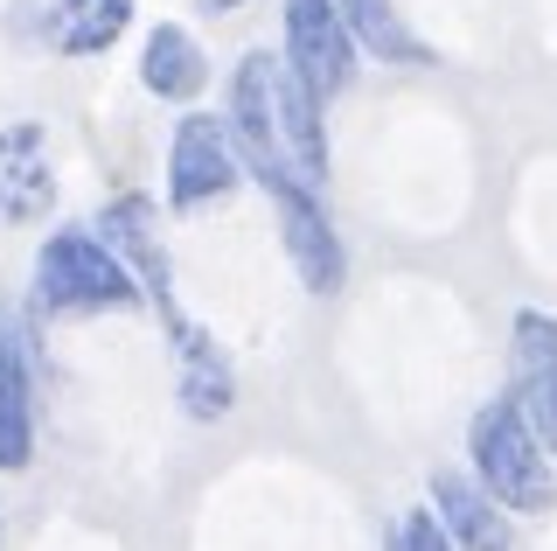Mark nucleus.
<instances>
[{
    "label": "nucleus",
    "instance_id": "nucleus-3",
    "mask_svg": "<svg viewBox=\"0 0 557 551\" xmlns=\"http://www.w3.org/2000/svg\"><path fill=\"white\" fill-rule=\"evenodd\" d=\"M467 454H474V489L495 510H550V454L530 440L509 399H487L467 426Z\"/></svg>",
    "mask_w": 557,
    "mask_h": 551
},
{
    "label": "nucleus",
    "instance_id": "nucleus-8",
    "mask_svg": "<svg viewBox=\"0 0 557 551\" xmlns=\"http://www.w3.org/2000/svg\"><path fill=\"white\" fill-rule=\"evenodd\" d=\"M98 245L133 272L139 294L161 307V315H174V266H168V245H161V210H153L147 196H112L104 203Z\"/></svg>",
    "mask_w": 557,
    "mask_h": 551
},
{
    "label": "nucleus",
    "instance_id": "nucleus-1",
    "mask_svg": "<svg viewBox=\"0 0 557 551\" xmlns=\"http://www.w3.org/2000/svg\"><path fill=\"white\" fill-rule=\"evenodd\" d=\"M231 147L244 161V175H293L307 188H321L327 175V133H321V106L293 84V71L258 49V57L237 63L231 77Z\"/></svg>",
    "mask_w": 557,
    "mask_h": 551
},
{
    "label": "nucleus",
    "instance_id": "nucleus-9",
    "mask_svg": "<svg viewBox=\"0 0 557 551\" xmlns=\"http://www.w3.org/2000/svg\"><path fill=\"white\" fill-rule=\"evenodd\" d=\"M168 321V342H174V377H182V412L188 419H223L237 399V370H231V356L216 350V335L196 329V321L174 307Z\"/></svg>",
    "mask_w": 557,
    "mask_h": 551
},
{
    "label": "nucleus",
    "instance_id": "nucleus-12",
    "mask_svg": "<svg viewBox=\"0 0 557 551\" xmlns=\"http://www.w3.org/2000/svg\"><path fill=\"white\" fill-rule=\"evenodd\" d=\"M432 516L453 551H516V530L467 475H432Z\"/></svg>",
    "mask_w": 557,
    "mask_h": 551
},
{
    "label": "nucleus",
    "instance_id": "nucleus-6",
    "mask_svg": "<svg viewBox=\"0 0 557 551\" xmlns=\"http://www.w3.org/2000/svg\"><path fill=\"white\" fill-rule=\"evenodd\" d=\"M265 196L278 210V237H286V258H293V272H300V286L307 294H335L342 272H348V252H342L335 223L321 210V188H307L293 175H265Z\"/></svg>",
    "mask_w": 557,
    "mask_h": 551
},
{
    "label": "nucleus",
    "instance_id": "nucleus-16",
    "mask_svg": "<svg viewBox=\"0 0 557 551\" xmlns=\"http://www.w3.org/2000/svg\"><path fill=\"white\" fill-rule=\"evenodd\" d=\"M397 551H453V544H446V530H440L432 510H411L405 524H397Z\"/></svg>",
    "mask_w": 557,
    "mask_h": 551
},
{
    "label": "nucleus",
    "instance_id": "nucleus-4",
    "mask_svg": "<svg viewBox=\"0 0 557 551\" xmlns=\"http://www.w3.org/2000/svg\"><path fill=\"white\" fill-rule=\"evenodd\" d=\"M293 71V84L313 98V106H327L335 91H348V77H356V42H348L342 28V8L335 0H286V57H278Z\"/></svg>",
    "mask_w": 557,
    "mask_h": 551
},
{
    "label": "nucleus",
    "instance_id": "nucleus-17",
    "mask_svg": "<svg viewBox=\"0 0 557 551\" xmlns=\"http://www.w3.org/2000/svg\"><path fill=\"white\" fill-rule=\"evenodd\" d=\"M202 8H209V14H237L244 0H202Z\"/></svg>",
    "mask_w": 557,
    "mask_h": 551
},
{
    "label": "nucleus",
    "instance_id": "nucleus-14",
    "mask_svg": "<svg viewBox=\"0 0 557 551\" xmlns=\"http://www.w3.org/2000/svg\"><path fill=\"white\" fill-rule=\"evenodd\" d=\"M342 8V28L356 42V57H376V63H425L432 49L405 28L397 0H335Z\"/></svg>",
    "mask_w": 557,
    "mask_h": 551
},
{
    "label": "nucleus",
    "instance_id": "nucleus-10",
    "mask_svg": "<svg viewBox=\"0 0 557 551\" xmlns=\"http://www.w3.org/2000/svg\"><path fill=\"white\" fill-rule=\"evenodd\" d=\"M57 210V168H49V133L14 119L0 126V217L35 223Z\"/></svg>",
    "mask_w": 557,
    "mask_h": 551
},
{
    "label": "nucleus",
    "instance_id": "nucleus-13",
    "mask_svg": "<svg viewBox=\"0 0 557 551\" xmlns=\"http://www.w3.org/2000/svg\"><path fill=\"white\" fill-rule=\"evenodd\" d=\"M139 84H147L153 98H168V106L202 98L209 57L196 49V36H188L182 22H153V28H147V49H139Z\"/></svg>",
    "mask_w": 557,
    "mask_h": 551
},
{
    "label": "nucleus",
    "instance_id": "nucleus-15",
    "mask_svg": "<svg viewBox=\"0 0 557 551\" xmlns=\"http://www.w3.org/2000/svg\"><path fill=\"white\" fill-rule=\"evenodd\" d=\"M133 28V0H57L49 14V42L63 57H104Z\"/></svg>",
    "mask_w": 557,
    "mask_h": 551
},
{
    "label": "nucleus",
    "instance_id": "nucleus-11",
    "mask_svg": "<svg viewBox=\"0 0 557 551\" xmlns=\"http://www.w3.org/2000/svg\"><path fill=\"white\" fill-rule=\"evenodd\" d=\"M35 461V364L22 321L0 307V475H22Z\"/></svg>",
    "mask_w": 557,
    "mask_h": 551
},
{
    "label": "nucleus",
    "instance_id": "nucleus-7",
    "mask_svg": "<svg viewBox=\"0 0 557 551\" xmlns=\"http://www.w3.org/2000/svg\"><path fill=\"white\" fill-rule=\"evenodd\" d=\"M237 182H244V161L231 147V126L216 112H188L168 147V203L174 210H202V203L231 196Z\"/></svg>",
    "mask_w": 557,
    "mask_h": 551
},
{
    "label": "nucleus",
    "instance_id": "nucleus-2",
    "mask_svg": "<svg viewBox=\"0 0 557 551\" xmlns=\"http://www.w3.org/2000/svg\"><path fill=\"white\" fill-rule=\"evenodd\" d=\"M35 315H119L139 307V280L98 245V231H49L35 252Z\"/></svg>",
    "mask_w": 557,
    "mask_h": 551
},
{
    "label": "nucleus",
    "instance_id": "nucleus-5",
    "mask_svg": "<svg viewBox=\"0 0 557 551\" xmlns=\"http://www.w3.org/2000/svg\"><path fill=\"white\" fill-rule=\"evenodd\" d=\"M509 405L530 440L557 454V315L544 307H522L509 329Z\"/></svg>",
    "mask_w": 557,
    "mask_h": 551
}]
</instances>
